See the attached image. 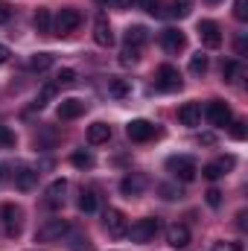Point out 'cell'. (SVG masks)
<instances>
[{
    "mask_svg": "<svg viewBox=\"0 0 248 251\" xmlns=\"http://www.w3.org/2000/svg\"><path fill=\"white\" fill-rule=\"evenodd\" d=\"M0 228L6 237H18L24 228V210L18 204H3L0 207Z\"/></svg>",
    "mask_w": 248,
    "mask_h": 251,
    "instance_id": "obj_1",
    "label": "cell"
},
{
    "mask_svg": "<svg viewBox=\"0 0 248 251\" xmlns=\"http://www.w3.org/2000/svg\"><path fill=\"white\" fill-rule=\"evenodd\" d=\"M158 231H161V219L146 216V219H137L125 234L131 237V243H149V240H155V237H158Z\"/></svg>",
    "mask_w": 248,
    "mask_h": 251,
    "instance_id": "obj_2",
    "label": "cell"
},
{
    "mask_svg": "<svg viewBox=\"0 0 248 251\" xmlns=\"http://www.w3.org/2000/svg\"><path fill=\"white\" fill-rule=\"evenodd\" d=\"M167 170H170V173H173V178H178V181H193V178H196V173H198L196 161H193V158H187V155H173V158L167 161Z\"/></svg>",
    "mask_w": 248,
    "mask_h": 251,
    "instance_id": "obj_3",
    "label": "cell"
},
{
    "mask_svg": "<svg viewBox=\"0 0 248 251\" xmlns=\"http://www.w3.org/2000/svg\"><path fill=\"white\" fill-rule=\"evenodd\" d=\"M105 231H108V237H114V240L125 237L128 222H125L123 210H117V207H108V210H105Z\"/></svg>",
    "mask_w": 248,
    "mask_h": 251,
    "instance_id": "obj_4",
    "label": "cell"
},
{
    "mask_svg": "<svg viewBox=\"0 0 248 251\" xmlns=\"http://www.w3.org/2000/svg\"><path fill=\"white\" fill-rule=\"evenodd\" d=\"M64 234H70V225H67V219H47V222L38 228V240H44V243L62 240Z\"/></svg>",
    "mask_w": 248,
    "mask_h": 251,
    "instance_id": "obj_5",
    "label": "cell"
},
{
    "mask_svg": "<svg viewBox=\"0 0 248 251\" xmlns=\"http://www.w3.org/2000/svg\"><path fill=\"white\" fill-rule=\"evenodd\" d=\"M125 134L134 143H146L149 137H155V126L149 123V120H131V123L125 126Z\"/></svg>",
    "mask_w": 248,
    "mask_h": 251,
    "instance_id": "obj_6",
    "label": "cell"
},
{
    "mask_svg": "<svg viewBox=\"0 0 248 251\" xmlns=\"http://www.w3.org/2000/svg\"><path fill=\"white\" fill-rule=\"evenodd\" d=\"M158 88L161 91H178L181 88V73L173 67V64H164L158 70Z\"/></svg>",
    "mask_w": 248,
    "mask_h": 251,
    "instance_id": "obj_7",
    "label": "cell"
},
{
    "mask_svg": "<svg viewBox=\"0 0 248 251\" xmlns=\"http://www.w3.org/2000/svg\"><path fill=\"white\" fill-rule=\"evenodd\" d=\"M207 120L213 126H231L234 114H231V108H228L222 100H213V102L207 105Z\"/></svg>",
    "mask_w": 248,
    "mask_h": 251,
    "instance_id": "obj_8",
    "label": "cell"
},
{
    "mask_svg": "<svg viewBox=\"0 0 248 251\" xmlns=\"http://www.w3.org/2000/svg\"><path fill=\"white\" fill-rule=\"evenodd\" d=\"M198 35H201L204 47H210V50H216V47L222 44V32H219V24H213V21H201V24H198Z\"/></svg>",
    "mask_w": 248,
    "mask_h": 251,
    "instance_id": "obj_9",
    "label": "cell"
},
{
    "mask_svg": "<svg viewBox=\"0 0 248 251\" xmlns=\"http://www.w3.org/2000/svg\"><path fill=\"white\" fill-rule=\"evenodd\" d=\"M184 44H187V38H184L181 29H164V32H161V47H164L167 53H181Z\"/></svg>",
    "mask_w": 248,
    "mask_h": 251,
    "instance_id": "obj_10",
    "label": "cell"
},
{
    "mask_svg": "<svg viewBox=\"0 0 248 251\" xmlns=\"http://www.w3.org/2000/svg\"><path fill=\"white\" fill-rule=\"evenodd\" d=\"M79 24H82V12H79V9H62L59 18H56V29H59L62 35L64 32H73Z\"/></svg>",
    "mask_w": 248,
    "mask_h": 251,
    "instance_id": "obj_11",
    "label": "cell"
},
{
    "mask_svg": "<svg viewBox=\"0 0 248 251\" xmlns=\"http://www.w3.org/2000/svg\"><path fill=\"white\" fill-rule=\"evenodd\" d=\"M167 243L173 246V249H187L190 246V228L187 225H170L167 228Z\"/></svg>",
    "mask_w": 248,
    "mask_h": 251,
    "instance_id": "obj_12",
    "label": "cell"
},
{
    "mask_svg": "<svg viewBox=\"0 0 248 251\" xmlns=\"http://www.w3.org/2000/svg\"><path fill=\"white\" fill-rule=\"evenodd\" d=\"M178 120L184 126H190V128L198 126L201 123V105H198V102H184V105L178 108Z\"/></svg>",
    "mask_w": 248,
    "mask_h": 251,
    "instance_id": "obj_13",
    "label": "cell"
},
{
    "mask_svg": "<svg viewBox=\"0 0 248 251\" xmlns=\"http://www.w3.org/2000/svg\"><path fill=\"white\" fill-rule=\"evenodd\" d=\"M79 114H85V102H82V100H62V105H59V120H76Z\"/></svg>",
    "mask_w": 248,
    "mask_h": 251,
    "instance_id": "obj_14",
    "label": "cell"
},
{
    "mask_svg": "<svg viewBox=\"0 0 248 251\" xmlns=\"http://www.w3.org/2000/svg\"><path fill=\"white\" fill-rule=\"evenodd\" d=\"M146 187V178L143 176H137V173H131V176H125L123 181H120V190H123V196H140Z\"/></svg>",
    "mask_w": 248,
    "mask_h": 251,
    "instance_id": "obj_15",
    "label": "cell"
},
{
    "mask_svg": "<svg viewBox=\"0 0 248 251\" xmlns=\"http://www.w3.org/2000/svg\"><path fill=\"white\" fill-rule=\"evenodd\" d=\"M64 193H67V181H64V178H56V181L47 187V204H50V207L64 204Z\"/></svg>",
    "mask_w": 248,
    "mask_h": 251,
    "instance_id": "obj_16",
    "label": "cell"
},
{
    "mask_svg": "<svg viewBox=\"0 0 248 251\" xmlns=\"http://www.w3.org/2000/svg\"><path fill=\"white\" fill-rule=\"evenodd\" d=\"M108 137H111V126H108V123H94V126H88V143L99 146V143H108Z\"/></svg>",
    "mask_w": 248,
    "mask_h": 251,
    "instance_id": "obj_17",
    "label": "cell"
},
{
    "mask_svg": "<svg viewBox=\"0 0 248 251\" xmlns=\"http://www.w3.org/2000/svg\"><path fill=\"white\" fill-rule=\"evenodd\" d=\"M146 41H149V29H146V26H128V29H125V44H128V47L140 50Z\"/></svg>",
    "mask_w": 248,
    "mask_h": 251,
    "instance_id": "obj_18",
    "label": "cell"
},
{
    "mask_svg": "<svg viewBox=\"0 0 248 251\" xmlns=\"http://www.w3.org/2000/svg\"><path fill=\"white\" fill-rule=\"evenodd\" d=\"M228 167H234V158L213 161V164H207L201 173H204V178H207V181H216V178H222V176H225V170H228Z\"/></svg>",
    "mask_w": 248,
    "mask_h": 251,
    "instance_id": "obj_19",
    "label": "cell"
},
{
    "mask_svg": "<svg viewBox=\"0 0 248 251\" xmlns=\"http://www.w3.org/2000/svg\"><path fill=\"white\" fill-rule=\"evenodd\" d=\"M94 41H97L99 47H111V44H114V32H111L108 21H97V26H94Z\"/></svg>",
    "mask_w": 248,
    "mask_h": 251,
    "instance_id": "obj_20",
    "label": "cell"
},
{
    "mask_svg": "<svg viewBox=\"0 0 248 251\" xmlns=\"http://www.w3.org/2000/svg\"><path fill=\"white\" fill-rule=\"evenodd\" d=\"M53 56L50 53H35V56H29V62H26V67L32 70V73H44V70H50L53 67Z\"/></svg>",
    "mask_w": 248,
    "mask_h": 251,
    "instance_id": "obj_21",
    "label": "cell"
},
{
    "mask_svg": "<svg viewBox=\"0 0 248 251\" xmlns=\"http://www.w3.org/2000/svg\"><path fill=\"white\" fill-rule=\"evenodd\" d=\"M35 181H38V173H32V170L15 173V187L21 190V193H29V190L35 187Z\"/></svg>",
    "mask_w": 248,
    "mask_h": 251,
    "instance_id": "obj_22",
    "label": "cell"
},
{
    "mask_svg": "<svg viewBox=\"0 0 248 251\" xmlns=\"http://www.w3.org/2000/svg\"><path fill=\"white\" fill-rule=\"evenodd\" d=\"M32 24H35V29L41 35H50L53 32V15H50V9H38L35 18H32Z\"/></svg>",
    "mask_w": 248,
    "mask_h": 251,
    "instance_id": "obj_23",
    "label": "cell"
},
{
    "mask_svg": "<svg viewBox=\"0 0 248 251\" xmlns=\"http://www.w3.org/2000/svg\"><path fill=\"white\" fill-rule=\"evenodd\" d=\"M222 76H225V82H237V79L243 76V64L237 62V59L225 62V64H222Z\"/></svg>",
    "mask_w": 248,
    "mask_h": 251,
    "instance_id": "obj_24",
    "label": "cell"
},
{
    "mask_svg": "<svg viewBox=\"0 0 248 251\" xmlns=\"http://www.w3.org/2000/svg\"><path fill=\"white\" fill-rule=\"evenodd\" d=\"M128 82L125 79H108V94L111 97H117V100H123V97H128Z\"/></svg>",
    "mask_w": 248,
    "mask_h": 251,
    "instance_id": "obj_25",
    "label": "cell"
},
{
    "mask_svg": "<svg viewBox=\"0 0 248 251\" xmlns=\"http://www.w3.org/2000/svg\"><path fill=\"white\" fill-rule=\"evenodd\" d=\"M79 210H82V213H94V210H97V196H94L91 190H82V196H79Z\"/></svg>",
    "mask_w": 248,
    "mask_h": 251,
    "instance_id": "obj_26",
    "label": "cell"
},
{
    "mask_svg": "<svg viewBox=\"0 0 248 251\" xmlns=\"http://www.w3.org/2000/svg\"><path fill=\"white\" fill-rule=\"evenodd\" d=\"M56 91H59V85H56V82H47V85L41 88V94H38V102H35V105H38V108H44V105L56 97Z\"/></svg>",
    "mask_w": 248,
    "mask_h": 251,
    "instance_id": "obj_27",
    "label": "cell"
},
{
    "mask_svg": "<svg viewBox=\"0 0 248 251\" xmlns=\"http://www.w3.org/2000/svg\"><path fill=\"white\" fill-rule=\"evenodd\" d=\"M73 167H79V170H91L94 167V155L91 152H73Z\"/></svg>",
    "mask_w": 248,
    "mask_h": 251,
    "instance_id": "obj_28",
    "label": "cell"
},
{
    "mask_svg": "<svg viewBox=\"0 0 248 251\" xmlns=\"http://www.w3.org/2000/svg\"><path fill=\"white\" fill-rule=\"evenodd\" d=\"M56 85H59V88H70V85H76V70L62 67V70H59V76H56Z\"/></svg>",
    "mask_w": 248,
    "mask_h": 251,
    "instance_id": "obj_29",
    "label": "cell"
},
{
    "mask_svg": "<svg viewBox=\"0 0 248 251\" xmlns=\"http://www.w3.org/2000/svg\"><path fill=\"white\" fill-rule=\"evenodd\" d=\"M207 70V56L204 53H196L193 59H190V73H196V76H201Z\"/></svg>",
    "mask_w": 248,
    "mask_h": 251,
    "instance_id": "obj_30",
    "label": "cell"
},
{
    "mask_svg": "<svg viewBox=\"0 0 248 251\" xmlns=\"http://www.w3.org/2000/svg\"><path fill=\"white\" fill-rule=\"evenodd\" d=\"M158 193H161L167 201H175V199H181V196H184V193H181V187H175V184H161V187H158Z\"/></svg>",
    "mask_w": 248,
    "mask_h": 251,
    "instance_id": "obj_31",
    "label": "cell"
},
{
    "mask_svg": "<svg viewBox=\"0 0 248 251\" xmlns=\"http://www.w3.org/2000/svg\"><path fill=\"white\" fill-rule=\"evenodd\" d=\"M15 146V131L9 126H0V149H9Z\"/></svg>",
    "mask_w": 248,
    "mask_h": 251,
    "instance_id": "obj_32",
    "label": "cell"
},
{
    "mask_svg": "<svg viewBox=\"0 0 248 251\" xmlns=\"http://www.w3.org/2000/svg\"><path fill=\"white\" fill-rule=\"evenodd\" d=\"M137 53H140V50H134V47H128V44H125L123 53H120V64H134V62H137Z\"/></svg>",
    "mask_w": 248,
    "mask_h": 251,
    "instance_id": "obj_33",
    "label": "cell"
},
{
    "mask_svg": "<svg viewBox=\"0 0 248 251\" xmlns=\"http://www.w3.org/2000/svg\"><path fill=\"white\" fill-rule=\"evenodd\" d=\"M190 6H193V0H175L173 15H175V18H187V15H190Z\"/></svg>",
    "mask_w": 248,
    "mask_h": 251,
    "instance_id": "obj_34",
    "label": "cell"
},
{
    "mask_svg": "<svg viewBox=\"0 0 248 251\" xmlns=\"http://www.w3.org/2000/svg\"><path fill=\"white\" fill-rule=\"evenodd\" d=\"M234 15L237 21H248V0H234Z\"/></svg>",
    "mask_w": 248,
    "mask_h": 251,
    "instance_id": "obj_35",
    "label": "cell"
},
{
    "mask_svg": "<svg viewBox=\"0 0 248 251\" xmlns=\"http://www.w3.org/2000/svg\"><path fill=\"white\" fill-rule=\"evenodd\" d=\"M70 251H94V243H91L88 237H76L73 246H70Z\"/></svg>",
    "mask_w": 248,
    "mask_h": 251,
    "instance_id": "obj_36",
    "label": "cell"
},
{
    "mask_svg": "<svg viewBox=\"0 0 248 251\" xmlns=\"http://www.w3.org/2000/svg\"><path fill=\"white\" fill-rule=\"evenodd\" d=\"M204 196H207V204H210V207H219V204H222V193H219L216 187H210Z\"/></svg>",
    "mask_w": 248,
    "mask_h": 251,
    "instance_id": "obj_37",
    "label": "cell"
},
{
    "mask_svg": "<svg viewBox=\"0 0 248 251\" xmlns=\"http://www.w3.org/2000/svg\"><path fill=\"white\" fill-rule=\"evenodd\" d=\"M97 3H105L108 9H128L134 0H97Z\"/></svg>",
    "mask_w": 248,
    "mask_h": 251,
    "instance_id": "obj_38",
    "label": "cell"
},
{
    "mask_svg": "<svg viewBox=\"0 0 248 251\" xmlns=\"http://www.w3.org/2000/svg\"><path fill=\"white\" fill-rule=\"evenodd\" d=\"M234 126V128H231V134H234V137H237V140H246V123H243V120H237V123H231Z\"/></svg>",
    "mask_w": 248,
    "mask_h": 251,
    "instance_id": "obj_39",
    "label": "cell"
},
{
    "mask_svg": "<svg viewBox=\"0 0 248 251\" xmlns=\"http://www.w3.org/2000/svg\"><path fill=\"white\" fill-rule=\"evenodd\" d=\"M213 251H243L240 243H213Z\"/></svg>",
    "mask_w": 248,
    "mask_h": 251,
    "instance_id": "obj_40",
    "label": "cell"
},
{
    "mask_svg": "<svg viewBox=\"0 0 248 251\" xmlns=\"http://www.w3.org/2000/svg\"><path fill=\"white\" fill-rule=\"evenodd\" d=\"M50 143H56V131H50V128H47V131L38 137V146H50Z\"/></svg>",
    "mask_w": 248,
    "mask_h": 251,
    "instance_id": "obj_41",
    "label": "cell"
},
{
    "mask_svg": "<svg viewBox=\"0 0 248 251\" xmlns=\"http://www.w3.org/2000/svg\"><path fill=\"white\" fill-rule=\"evenodd\" d=\"M134 3H140L149 15H158V0H134Z\"/></svg>",
    "mask_w": 248,
    "mask_h": 251,
    "instance_id": "obj_42",
    "label": "cell"
},
{
    "mask_svg": "<svg viewBox=\"0 0 248 251\" xmlns=\"http://www.w3.org/2000/svg\"><path fill=\"white\" fill-rule=\"evenodd\" d=\"M237 56H246V35L237 38Z\"/></svg>",
    "mask_w": 248,
    "mask_h": 251,
    "instance_id": "obj_43",
    "label": "cell"
},
{
    "mask_svg": "<svg viewBox=\"0 0 248 251\" xmlns=\"http://www.w3.org/2000/svg\"><path fill=\"white\" fill-rule=\"evenodd\" d=\"M198 140H201V143H204V146H213V143H216V137H213V134H201V137H198Z\"/></svg>",
    "mask_w": 248,
    "mask_h": 251,
    "instance_id": "obj_44",
    "label": "cell"
},
{
    "mask_svg": "<svg viewBox=\"0 0 248 251\" xmlns=\"http://www.w3.org/2000/svg\"><path fill=\"white\" fill-rule=\"evenodd\" d=\"M6 21H9V6L0 3V24H6Z\"/></svg>",
    "mask_w": 248,
    "mask_h": 251,
    "instance_id": "obj_45",
    "label": "cell"
},
{
    "mask_svg": "<svg viewBox=\"0 0 248 251\" xmlns=\"http://www.w3.org/2000/svg\"><path fill=\"white\" fill-rule=\"evenodd\" d=\"M6 62H9V47L0 44V64H6Z\"/></svg>",
    "mask_w": 248,
    "mask_h": 251,
    "instance_id": "obj_46",
    "label": "cell"
},
{
    "mask_svg": "<svg viewBox=\"0 0 248 251\" xmlns=\"http://www.w3.org/2000/svg\"><path fill=\"white\" fill-rule=\"evenodd\" d=\"M237 219H240V222H237V225H240V228H246V225H248V222H246V219H248V216H246V210H243V213H240V216H237Z\"/></svg>",
    "mask_w": 248,
    "mask_h": 251,
    "instance_id": "obj_47",
    "label": "cell"
},
{
    "mask_svg": "<svg viewBox=\"0 0 248 251\" xmlns=\"http://www.w3.org/2000/svg\"><path fill=\"white\" fill-rule=\"evenodd\" d=\"M207 3H219V0H207Z\"/></svg>",
    "mask_w": 248,
    "mask_h": 251,
    "instance_id": "obj_48",
    "label": "cell"
}]
</instances>
